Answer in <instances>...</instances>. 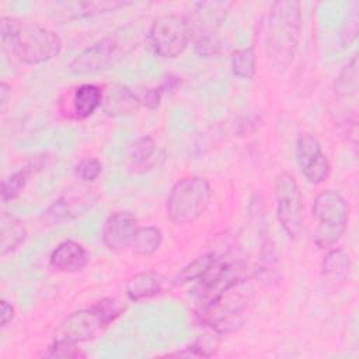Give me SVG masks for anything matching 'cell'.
<instances>
[{"mask_svg":"<svg viewBox=\"0 0 359 359\" xmlns=\"http://www.w3.org/2000/svg\"><path fill=\"white\" fill-rule=\"evenodd\" d=\"M194 50L199 56L213 57V56H217L220 53V42L216 36L196 39L194 42Z\"/></svg>","mask_w":359,"mask_h":359,"instance_id":"4dcf8cb0","label":"cell"},{"mask_svg":"<svg viewBox=\"0 0 359 359\" xmlns=\"http://www.w3.org/2000/svg\"><path fill=\"white\" fill-rule=\"evenodd\" d=\"M101 107L108 116L122 118L136 114L140 107V100L129 87L115 83L108 86L102 93Z\"/></svg>","mask_w":359,"mask_h":359,"instance_id":"5bb4252c","label":"cell"},{"mask_svg":"<svg viewBox=\"0 0 359 359\" xmlns=\"http://www.w3.org/2000/svg\"><path fill=\"white\" fill-rule=\"evenodd\" d=\"M122 57L121 42L115 36H105L83 49L69 65L74 74H91L105 70Z\"/></svg>","mask_w":359,"mask_h":359,"instance_id":"9c48e42d","label":"cell"},{"mask_svg":"<svg viewBox=\"0 0 359 359\" xmlns=\"http://www.w3.org/2000/svg\"><path fill=\"white\" fill-rule=\"evenodd\" d=\"M94 201L95 199L93 198L91 192L63 195L46 208V210L42 213V222L49 226H55L74 219L88 210Z\"/></svg>","mask_w":359,"mask_h":359,"instance_id":"4fadbf2b","label":"cell"},{"mask_svg":"<svg viewBox=\"0 0 359 359\" xmlns=\"http://www.w3.org/2000/svg\"><path fill=\"white\" fill-rule=\"evenodd\" d=\"M137 227V219L133 213L128 210L111 213L102 224V243L112 251L122 250L130 245Z\"/></svg>","mask_w":359,"mask_h":359,"instance_id":"7c38bea8","label":"cell"},{"mask_svg":"<svg viewBox=\"0 0 359 359\" xmlns=\"http://www.w3.org/2000/svg\"><path fill=\"white\" fill-rule=\"evenodd\" d=\"M231 7V1H199L191 4V10L185 14V18L192 38L196 41L216 36Z\"/></svg>","mask_w":359,"mask_h":359,"instance_id":"8fae6325","label":"cell"},{"mask_svg":"<svg viewBox=\"0 0 359 359\" xmlns=\"http://www.w3.org/2000/svg\"><path fill=\"white\" fill-rule=\"evenodd\" d=\"M296 158L302 174L310 184H321L330 177V160L323 151L320 140L313 133H300L297 136Z\"/></svg>","mask_w":359,"mask_h":359,"instance_id":"30bf717a","label":"cell"},{"mask_svg":"<svg viewBox=\"0 0 359 359\" xmlns=\"http://www.w3.org/2000/svg\"><path fill=\"white\" fill-rule=\"evenodd\" d=\"M35 167L36 165L29 164L21 170H18L17 172L8 175L6 180H3V182H1V201L3 202L13 201L21 195V192L24 191V188L28 182V178L34 172Z\"/></svg>","mask_w":359,"mask_h":359,"instance_id":"d4e9b609","label":"cell"},{"mask_svg":"<svg viewBox=\"0 0 359 359\" xmlns=\"http://www.w3.org/2000/svg\"><path fill=\"white\" fill-rule=\"evenodd\" d=\"M358 6L349 13L346 21L344 22L339 34V41L342 46H349L355 42L359 31V14H358Z\"/></svg>","mask_w":359,"mask_h":359,"instance_id":"f1b7e54d","label":"cell"},{"mask_svg":"<svg viewBox=\"0 0 359 359\" xmlns=\"http://www.w3.org/2000/svg\"><path fill=\"white\" fill-rule=\"evenodd\" d=\"M349 255L342 248H331L321 264V275L331 282L345 280L349 273Z\"/></svg>","mask_w":359,"mask_h":359,"instance_id":"44dd1931","label":"cell"},{"mask_svg":"<svg viewBox=\"0 0 359 359\" xmlns=\"http://www.w3.org/2000/svg\"><path fill=\"white\" fill-rule=\"evenodd\" d=\"M132 4L130 1L121 0H98V1H67L56 7L55 17L59 21L79 20L84 17H91L100 13L115 11L121 7Z\"/></svg>","mask_w":359,"mask_h":359,"instance_id":"2e32d148","label":"cell"},{"mask_svg":"<svg viewBox=\"0 0 359 359\" xmlns=\"http://www.w3.org/2000/svg\"><path fill=\"white\" fill-rule=\"evenodd\" d=\"M230 65L234 76L243 80L252 79L257 73V57L254 49L251 46L236 49L231 53Z\"/></svg>","mask_w":359,"mask_h":359,"instance_id":"cb8c5ba5","label":"cell"},{"mask_svg":"<svg viewBox=\"0 0 359 359\" xmlns=\"http://www.w3.org/2000/svg\"><path fill=\"white\" fill-rule=\"evenodd\" d=\"M212 199V188L203 177H184L170 189L165 213L174 224H187L199 219Z\"/></svg>","mask_w":359,"mask_h":359,"instance_id":"5b68a950","label":"cell"},{"mask_svg":"<svg viewBox=\"0 0 359 359\" xmlns=\"http://www.w3.org/2000/svg\"><path fill=\"white\" fill-rule=\"evenodd\" d=\"M88 264V252L74 240L59 243L49 255V266L56 272L70 273L81 271Z\"/></svg>","mask_w":359,"mask_h":359,"instance_id":"9a60e30c","label":"cell"},{"mask_svg":"<svg viewBox=\"0 0 359 359\" xmlns=\"http://www.w3.org/2000/svg\"><path fill=\"white\" fill-rule=\"evenodd\" d=\"M102 104V91L95 84H81L74 88L72 97V111L77 119H87Z\"/></svg>","mask_w":359,"mask_h":359,"instance_id":"d6986e66","label":"cell"},{"mask_svg":"<svg viewBox=\"0 0 359 359\" xmlns=\"http://www.w3.org/2000/svg\"><path fill=\"white\" fill-rule=\"evenodd\" d=\"M8 95H10V87L6 81H1V84H0V108H1V112H4L6 108H7Z\"/></svg>","mask_w":359,"mask_h":359,"instance_id":"836d02e7","label":"cell"},{"mask_svg":"<svg viewBox=\"0 0 359 359\" xmlns=\"http://www.w3.org/2000/svg\"><path fill=\"white\" fill-rule=\"evenodd\" d=\"M192 39L185 15L163 14L150 25L147 41L153 52L164 59H175L185 52Z\"/></svg>","mask_w":359,"mask_h":359,"instance_id":"52a82bcc","label":"cell"},{"mask_svg":"<svg viewBox=\"0 0 359 359\" xmlns=\"http://www.w3.org/2000/svg\"><path fill=\"white\" fill-rule=\"evenodd\" d=\"M27 237V229L21 219L10 212L0 216V255L6 257L20 247Z\"/></svg>","mask_w":359,"mask_h":359,"instance_id":"ac0fdd59","label":"cell"},{"mask_svg":"<svg viewBox=\"0 0 359 359\" xmlns=\"http://www.w3.org/2000/svg\"><path fill=\"white\" fill-rule=\"evenodd\" d=\"M219 259H220V257L215 251H209V252H205V254L196 257L195 259L188 262L174 276L172 283L181 286V285H185V283H189L194 280H199L217 264Z\"/></svg>","mask_w":359,"mask_h":359,"instance_id":"ffe728a7","label":"cell"},{"mask_svg":"<svg viewBox=\"0 0 359 359\" xmlns=\"http://www.w3.org/2000/svg\"><path fill=\"white\" fill-rule=\"evenodd\" d=\"M163 94L164 93L160 87H149L143 90L142 94H137V95L140 100V105H144L147 109H156L161 102Z\"/></svg>","mask_w":359,"mask_h":359,"instance_id":"1f68e13d","label":"cell"},{"mask_svg":"<svg viewBox=\"0 0 359 359\" xmlns=\"http://www.w3.org/2000/svg\"><path fill=\"white\" fill-rule=\"evenodd\" d=\"M165 279L154 271H143L132 275L126 285L125 293L132 302H142L154 297L163 292Z\"/></svg>","mask_w":359,"mask_h":359,"instance_id":"e0dca14e","label":"cell"},{"mask_svg":"<svg viewBox=\"0 0 359 359\" xmlns=\"http://www.w3.org/2000/svg\"><path fill=\"white\" fill-rule=\"evenodd\" d=\"M250 279H244L229 287L212 303L196 310L202 325L209 327L216 334H227L243 324L244 311L251 300L252 287Z\"/></svg>","mask_w":359,"mask_h":359,"instance_id":"277c9868","label":"cell"},{"mask_svg":"<svg viewBox=\"0 0 359 359\" xmlns=\"http://www.w3.org/2000/svg\"><path fill=\"white\" fill-rule=\"evenodd\" d=\"M0 306H1V314H0V317H1V327H6L8 323L13 321V318L15 316V310H14V306L10 302L4 300V299L1 300Z\"/></svg>","mask_w":359,"mask_h":359,"instance_id":"d6a6232c","label":"cell"},{"mask_svg":"<svg viewBox=\"0 0 359 359\" xmlns=\"http://www.w3.org/2000/svg\"><path fill=\"white\" fill-rule=\"evenodd\" d=\"M302 31L300 3L294 0H278L272 4L268 28V57L276 67H287L293 60Z\"/></svg>","mask_w":359,"mask_h":359,"instance_id":"7a4b0ae2","label":"cell"},{"mask_svg":"<svg viewBox=\"0 0 359 359\" xmlns=\"http://www.w3.org/2000/svg\"><path fill=\"white\" fill-rule=\"evenodd\" d=\"M358 55L348 62L346 66L341 70L337 83H335V94L339 100H346L351 97H356L358 94Z\"/></svg>","mask_w":359,"mask_h":359,"instance_id":"603a6c76","label":"cell"},{"mask_svg":"<svg viewBox=\"0 0 359 359\" xmlns=\"http://www.w3.org/2000/svg\"><path fill=\"white\" fill-rule=\"evenodd\" d=\"M102 171V164L95 157H87L81 160L77 165V174L83 181H94L100 177Z\"/></svg>","mask_w":359,"mask_h":359,"instance_id":"f546056e","label":"cell"},{"mask_svg":"<svg viewBox=\"0 0 359 359\" xmlns=\"http://www.w3.org/2000/svg\"><path fill=\"white\" fill-rule=\"evenodd\" d=\"M126 310V304L118 297H105L91 307L80 309L69 314L55 330L53 339L80 344L95 338L104 328Z\"/></svg>","mask_w":359,"mask_h":359,"instance_id":"3957f363","label":"cell"},{"mask_svg":"<svg viewBox=\"0 0 359 359\" xmlns=\"http://www.w3.org/2000/svg\"><path fill=\"white\" fill-rule=\"evenodd\" d=\"M0 36L3 50L25 65L49 62L62 50L59 35L38 22L1 17Z\"/></svg>","mask_w":359,"mask_h":359,"instance_id":"6da1fadb","label":"cell"},{"mask_svg":"<svg viewBox=\"0 0 359 359\" xmlns=\"http://www.w3.org/2000/svg\"><path fill=\"white\" fill-rule=\"evenodd\" d=\"M276 216L290 238H297L303 231V198L294 177L282 171L275 178Z\"/></svg>","mask_w":359,"mask_h":359,"instance_id":"ba28073f","label":"cell"},{"mask_svg":"<svg viewBox=\"0 0 359 359\" xmlns=\"http://www.w3.org/2000/svg\"><path fill=\"white\" fill-rule=\"evenodd\" d=\"M46 358H84L86 352H83L80 348H77V344L66 342V341H56L49 345L48 351L45 352Z\"/></svg>","mask_w":359,"mask_h":359,"instance_id":"83f0119b","label":"cell"},{"mask_svg":"<svg viewBox=\"0 0 359 359\" xmlns=\"http://www.w3.org/2000/svg\"><path fill=\"white\" fill-rule=\"evenodd\" d=\"M311 213L317 222L313 234L316 245L321 250L331 248L346 230L349 220L348 202L338 191L325 189L316 196Z\"/></svg>","mask_w":359,"mask_h":359,"instance_id":"8992f818","label":"cell"},{"mask_svg":"<svg viewBox=\"0 0 359 359\" xmlns=\"http://www.w3.org/2000/svg\"><path fill=\"white\" fill-rule=\"evenodd\" d=\"M156 153V142L151 136H139L129 147V157L136 165L146 164Z\"/></svg>","mask_w":359,"mask_h":359,"instance_id":"4316f807","label":"cell"},{"mask_svg":"<svg viewBox=\"0 0 359 359\" xmlns=\"http://www.w3.org/2000/svg\"><path fill=\"white\" fill-rule=\"evenodd\" d=\"M219 339L213 337V334H206L195 339L191 345L184 348L181 352L170 353L168 356H180V358H209L213 356L217 351Z\"/></svg>","mask_w":359,"mask_h":359,"instance_id":"484cf974","label":"cell"},{"mask_svg":"<svg viewBox=\"0 0 359 359\" xmlns=\"http://www.w3.org/2000/svg\"><path fill=\"white\" fill-rule=\"evenodd\" d=\"M163 243V233L156 226H142L137 227L132 238L130 247L135 254L139 255H153Z\"/></svg>","mask_w":359,"mask_h":359,"instance_id":"7402d4cb","label":"cell"}]
</instances>
